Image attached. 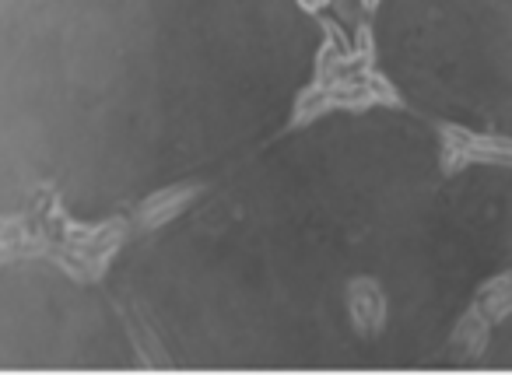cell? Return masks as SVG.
<instances>
[{"label": "cell", "instance_id": "1", "mask_svg": "<svg viewBox=\"0 0 512 375\" xmlns=\"http://www.w3.org/2000/svg\"><path fill=\"white\" fill-rule=\"evenodd\" d=\"M509 281L512 158L397 102L295 116L106 270L151 365L214 372L453 365Z\"/></svg>", "mask_w": 512, "mask_h": 375}, {"label": "cell", "instance_id": "2", "mask_svg": "<svg viewBox=\"0 0 512 375\" xmlns=\"http://www.w3.org/2000/svg\"><path fill=\"white\" fill-rule=\"evenodd\" d=\"M323 50L306 0H0V221L193 190L299 116Z\"/></svg>", "mask_w": 512, "mask_h": 375}, {"label": "cell", "instance_id": "4", "mask_svg": "<svg viewBox=\"0 0 512 375\" xmlns=\"http://www.w3.org/2000/svg\"><path fill=\"white\" fill-rule=\"evenodd\" d=\"M120 298L46 256H0V372L148 368Z\"/></svg>", "mask_w": 512, "mask_h": 375}, {"label": "cell", "instance_id": "3", "mask_svg": "<svg viewBox=\"0 0 512 375\" xmlns=\"http://www.w3.org/2000/svg\"><path fill=\"white\" fill-rule=\"evenodd\" d=\"M365 29L397 106L512 148V0H372Z\"/></svg>", "mask_w": 512, "mask_h": 375}, {"label": "cell", "instance_id": "5", "mask_svg": "<svg viewBox=\"0 0 512 375\" xmlns=\"http://www.w3.org/2000/svg\"><path fill=\"white\" fill-rule=\"evenodd\" d=\"M477 358L474 365L481 368H512V281H509V298L502 302V309L491 316L488 330L481 340H474Z\"/></svg>", "mask_w": 512, "mask_h": 375}]
</instances>
